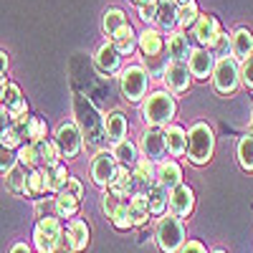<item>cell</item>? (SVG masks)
I'll list each match as a JSON object with an SVG mask.
<instances>
[{
    "instance_id": "cell-28",
    "label": "cell",
    "mask_w": 253,
    "mask_h": 253,
    "mask_svg": "<svg viewBox=\"0 0 253 253\" xmlns=\"http://www.w3.org/2000/svg\"><path fill=\"white\" fill-rule=\"evenodd\" d=\"M112 43L117 46V51H119L122 56H129V53L137 48V33H134V28H132L129 23H124V26L112 36Z\"/></svg>"
},
{
    "instance_id": "cell-44",
    "label": "cell",
    "mask_w": 253,
    "mask_h": 253,
    "mask_svg": "<svg viewBox=\"0 0 253 253\" xmlns=\"http://www.w3.org/2000/svg\"><path fill=\"white\" fill-rule=\"evenodd\" d=\"M20 99H23V96H20V89H18V84H8V89H5V94H3V99H0V104H3V107L10 112L13 107H15V104L20 101Z\"/></svg>"
},
{
    "instance_id": "cell-10",
    "label": "cell",
    "mask_w": 253,
    "mask_h": 253,
    "mask_svg": "<svg viewBox=\"0 0 253 253\" xmlns=\"http://www.w3.org/2000/svg\"><path fill=\"white\" fill-rule=\"evenodd\" d=\"M139 150L147 160H152V162H160L165 160L167 155V144H165V132L160 129V126H150L142 139H139Z\"/></svg>"
},
{
    "instance_id": "cell-38",
    "label": "cell",
    "mask_w": 253,
    "mask_h": 253,
    "mask_svg": "<svg viewBox=\"0 0 253 253\" xmlns=\"http://www.w3.org/2000/svg\"><path fill=\"white\" fill-rule=\"evenodd\" d=\"M18 162L26 167V170H33V167H38V150H36V142H28V144H20L18 147Z\"/></svg>"
},
{
    "instance_id": "cell-16",
    "label": "cell",
    "mask_w": 253,
    "mask_h": 253,
    "mask_svg": "<svg viewBox=\"0 0 253 253\" xmlns=\"http://www.w3.org/2000/svg\"><path fill=\"white\" fill-rule=\"evenodd\" d=\"M132 175H134V193H147V187L157 182V162L139 157L132 167Z\"/></svg>"
},
{
    "instance_id": "cell-35",
    "label": "cell",
    "mask_w": 253,
    "mask_h": 253,
    "mask_svg": "<svg viewBox=\"0 0 253 253\" xmlns=\"http://www.w3.org/2000/svg\"><path fill=\"white\" fill-rule=\"evenodd\" d=\"M198 15H200V8H198L195 0H185V3H180V8H177V26L193 28V23L198 20Z\"/></svg>"
},
{
    "instance_id": "cell-53",
    "label": "cell",
    "mask_w": 253,
    "mask_h": 253,
    "mask_svg": "<svg viewBox=\"0 0 253 253\" xmlns=\"http://www.w3.org/2000/svg\"><path fill=\"white\" fill-rule=\"evenodd\" d=\"M8 84H10L8 76H5V74H0V99H3V94H5V89H8Z\"/></svg>"
},
{
    "instance_id": "cell-18",
    "label": "cell",
    "mask_w": 253,
    "mask_h": 253,
    "mask_svg": "<svg viewBox=\"0 0 253 253\" xmlns=\"http://www.w3.org/2000/svg\"><path fill=\"white\" fill-rule=\"evenodd\" d=\"M104 190H112V193L119 195V198H129V195H134V175H132V167L117 165V172H114L109 187H104Z\"/></svg>"
},
{
    "instance_id": "cell-48",
    "label": "cell",
    "mask_w": 253,
    "mask_h": 253,
    "mask_svg": "<svg viewBox=\"0 0 253 253\" xmlns=\"http://www.w3.org/2000/svg\"><path fill=\"white\" fill-rule=\"evenodd\" d=\"M177 253H208V248L200 241H187V243H182V248Z\"/></svg>"
},
{
    "instance_id": "cell-47",
    "label": "cell",
    "mask_w": 253,
    "mask_h": 253,
    "mask_svg": "<svg viewBox=\"0 0 253 253\" xmlns=\"http://www.w3.org/2000/svg\"><path fill=\"white\" fill-rule=\"evenodd\" d=\"M61 190H66V193H71V195H76L79 200H81V195H84V185L76 180V177H69L66 180V185H63Z\"/></svg>"
},
{
    "instance_id": "cell-4",
    "label": "cell",
    "mask_w": 253,
    "mask_h": 253,
    "mask_svg": "<svg viewBox=\"0 0 253 253\" xmlns=\"http://www.w3.org/2000/svg\"><path fill=\"white\" fill-rule=\"evenodd\" d=\"M155 243H157V248L162 253H177L182 248V243H185L182 218H177L175 213L160 218V223L155 228Z\"/></svg>"
},
{
    "instance_id": "cell-21",
    "label": "cell",
    "mask_w": 253,
    "mask_h": 253,
    "mask_svg": "<svg viewBox=\"0 0 253 253\" xmlns=\"http://www.w3.org/2000/svg\"><path fill=\"white\" fill-rule=\"evenodd\" d=\"M147 203H150V213L152 215H165L167 205H170V190L160 182H152L147 187Z\"/></svg>"
},
{
    "instance_id": "cell-2",
    "label": "cell",
    "mask_w": 253,
    "mask_h": 253,
    "mask_svg": "<svg viewBox=\"0 0 253 253\" xmlns=\"http://www.w3.org/2000/svg\"><path fill=\"white\" fill-rule=\"evenodd\" d=\"M177 101L170 91H152L142 104V119L150 126H167L175 119Z\"/></svg>"
},
{
    "instance_id": "cell-5",
    "label": "cell",
    "mask_w": 253,
    "mask_h": 253,
    "mask_svg": "<svg viewBox=\"0 0 253 253\" xmlns=\"http://www.w3.org/2000/svg\"><path fill=\"white\" fill-rule=\"evenodd\" d=\"M147 86H150V74L139 63H132V66L119 71V89H122L126 101H132V104L142 101L147 94Z\"/></svg>"
},
{
    "instance_id": "cell-1",
    "label": "cell",
    "mask_w": 253,
    "mask_h": 253,
    "mask_svg": "<svg viewBox=\"0 0 253 253\" xmlns=\"http://www.w3.org/2000/svg\"><path fill=\"white\" fill-rule=\"evenodd\" d=\"M74 112H76V124L81 134H86L89 144L101 147L107 142V129H104V119L96 112L94 104L84 96V94H74Z\"/></svg>"
},
{
    "instance_id": "cell-27",
    "label": "cell",
    "mask_w": 253,
    "mask_h": 253,
    "mask_svg": "<svg viewBox=\"0 0 253 253\" xmlns=\"http://www.w3.org/2000/svg\"><path fill=\"white\" fill-rule=\"evenodd\" d=\"M112 155H114L117 165H124V167H134V162L139 160L137 144H134V142H129L126 137H124V139H119V142H114Z\"/></svg>"
},
{
    "instance_id": "cell-49",
    "label": "cell",
    "mask_w": 253,
    "mask_h": 253,
    "mask_svg": "<svg viewBox=\"0 0 253 253\" xmlns=\"http://www.w3.org/2000/svg\"><path fill=\"white\" fill-rule=\"evenodd\" d=\"M56 253H76V248H74V243H71V238H69V233L63 230V236H61V241H58V251Z\"/></svg>"
},
{
    "instance_id": "cell-22",
    "label": "cell",
    "mask_w": 253,
    "mask_h": 253,
    "mask_svg": "<svg viewBox=\"0 0 253 253\" xmlns=\"http://www.w3.org/2000/svg\"><path fill=\"white\" fill-rule=\"evenodd\" d=\"M190 53H193V46H190V41L182 31H172L167 36V56L172 61H185L190 58Z\"/></svg>"
},
{
    "instance_id": "cell-56",
    "label": "cell",
    "mask_w": 253,
    "mask_h": 253,
    "mask_svg": "<svg viewBox=\"0 0 253 253\" xmlns=\"http://www.w3.org/2000/svg\"><path fill=\"white\" fill-rule=\"evenodd\" d=\"M213 253H225V251H213Z\"/></svg>"
},
{
    "instance_id": "cell-19",
    "label": "cell",
    "mask_w": 253,
    "mask_h": 253,
    "mask_svg": "<svg viewBox=\"0 0 253 253\" xmlns=\"http://www.w3.org/2000/svg\"><path fill=\"white\" fill-rule=\"evenodd\" d=\"M165 144H167V152H170L172 157H182L187 152V132L182 129L180 124H167L165 126Z\"/></svg>"
},
{
    "instance_id": "cell-13",
    "label": "cell",
    "mask_w": 253,
    "mask_h": 253,
    "mask_svg": "<svg viewBox=\"0 0 253 253\" xmlns=\"http://www.w3.org/2000/svg\"><path fill=\"white\" fill-rule=\"evenodd\" d=\"M215 61L218 58L213 56V51L193 48V53H190V58H187V69H190V74H193L195 79H208V76H213Z\"/></svg>"
},
{
    "instance_id": "cell-50",
    "label": "cell",
    "mask_w": 253,
    "mask_h": 253,
    "mask_svg": "<svg viewBox=\"0 0 253 253\" xmlns=\"http://www.w3.org/2000/svg\"><path fill=\"white\" fill-rule=\"evenodd\" d=\"M10 124H13V117L8 114V109H5V107H0V137L5 134V129H8Z\"/></svg>"
},
{
    "instance_id": "cell-31",
    "label": "cell",
    "mask_w": 253,
    "mask_h": 253,
    "mask_svg": "<svg viewBox=\"0 0 253 253\" xmlns=\"http://www.w3.org/2000/svg\"><path fill=\"white\" fill-rule=\"evenodd\" d=\"M26 177H28V172H26V167L23 165H13L10 170L5 172V187H8V193H13V195H26Z\"/></svg>"
},
{
    "instance_id": "cell-39",
    "label": "cell",
    "mask_w": 253,
    "mask_h": 253,
    "mask_svg": "<svg viewBox=\"0 0 253 253\" xmlns=\"http://www.w3.org/2000/svg\"><path fill=\"white\" fill-rule=\"evenodd\" d=\"M124 200H129V198H119V195L112 193V190H104V193H101V210H104V215L112 218Z\"/></svg>"
},
{
    "instance_id": "cell-55",
    "label": "cell",
    "mask_w": 253,
    "mask_h": 253,
    "mask_svg": "<svg viewBox=\"0 0 253 253\" xmlns=\"http://www.w3.org/2000/svg\"><path fill=\"white\" fill-rule=\"evenodd\" d=\"M134 3H137V5H142V3H147V0H134Z\"/></svg>"
},
{
    "instance_id": "cell-6",
    "label": "cell",
    "mask_w": 253,
    "mask_h": 253,
    "mask_svg": "<svg viewBox=\"0 0 253 253\" xmlns=\"http://www.w3.org/2000/svg\"><path fill=\"white\" fill-rule=\"evenodd\" d=\"M63 236V228L58 223V215H43L38 218L36 230H33V246L38 248V253H56L58 251V241Z\"/></svg>"
},
{
    "instance_id": "cell-54",
    "label": "cell",
    "mask_w": 253,
    "mask_h": 253,
    "mask_svg": "<svg viewBox=\"0 0 253 253\" xmlns=\"http://www.w3.org/2000/svg\"><path fill=\"white\" fill-rule=\"evenodd\" d=\"M46 208H48L46 203H38V205H36V215H38V218H43V213H46Z\"/></svg>"
},
{
    "instance_id": "cell-41",
    "label": "cell",
    "mask_w": 253,
    "mask_h": 253,
    "mask_svg": "<svg viewBox=\"0 0 253 253\" xmlns=\"http://www.w3.org/2000/svg\"><path fill=\"white\" fill-rule=\"evenodd\" d=\"M210 51H213L215 58H228L230 53H233V46H230V38L228 33H218V38L213 41V46H210Z\"/></svg>"
},
{
    "instance_id": "cell-7",
    "label": "cell",
    "mask_w": 253,
    "mask_h": 253,
    "mask_svg": "<svg viewBox=\"0 0 253 253\" xmlns=\"http://www.w3.org/2000/svg\"><path fill=\"white\" fill-rule=\"evenodd\" d=\"M241 84V61L236 56L218 58L213 69V86L218 94H233Z\"/></svg>"
},
{
    "instance_id": "cell-34",
    "label": "cell",
    "mask_w": 253,
    "mask_h": 253,
    "mask_svg": "<svg viewBox=\"0 0 253 253\" xmlns=\"http://www.w3.org/2000/svg\"><path fill=\"white\" fill-rule=\"evenodd\" d=\"M236 157H238V165L243 167L246 172H253V134H243L238 139Z\"/></svg>"
},
{
    "instance_id": "cell-46",
    "label": "cell",
    "mask_w": 253,
    "mask_h": 253,
    "mask_svg": "<svg viewBox=\"0 0 253 253\" xmlns=\"http://www.w3.org/2000/svg\"><path fill=\"white\" fill-rule=\"evenodd\" d=\"M241 81L246 84L248 89H253V53L241 61Z\"/></svg>"
},
{
    "instance_id": "cell-45",
    "label": "cell",
    "mask_w": 253,
    "mask_h": 253,
    "mask_svg": "<svg viewBox=\"0 0 253 253\" xmlns=\"http://www.w3.org/2000/svg\"><path fill=\"white\" fill-rule=\"evenodd\" d=\"M13 165H18V155L13 150H8V147L0 144V172H8Z\"/></svg>"
},
{
    "instance_id": "cell-26",
    "label": "cell",
    "mask_w": 253,
    "mask_h": 253,
    "mask_svg": "<svg viewBox=\"0 0 253 253\" xmlns=\"http://www.w3.org/2000/svg\"><path fill=\"white\" fill-rule=\"evenodd\" d=\"M104 129H107V139L119 142V139L126 137V132H129V122H126V117L122 112H112L104 119Z\"/></svg>"
},
{
    "instance_id": "cell-9",
    "label": "cell",
    "mask_w": 253,
    "mask_h": 253,
    "mask_svg": "<svg viewBox=\"0 0 253 253\" xmlns=\"http://www.w3.org/2000/svg\"><path fill=\"white\" fill-rule=\"evenodd\" d=\"M190 79H193V74H190V69L185 66L182 61H170L162 71V81L165 86L170 89L172 94H182L190 89Z\"/></svg>"
},
{
    "instance_id": "cell-33",
    "label": "cell",
    "mask_w": 253,
    "mask_h": 253,
    "mask_svg": "<svg viewBox=\"0 0 253 253\" xmlns=\"http://www.w3.org/2000/svg\"><path fill=\"white\" fill-rule=\"evenodd\" d=\"M124 23H129V20H126V15H124V10H119V8H107V10H104V18H101L104 36L112 38Z\"/></svg>"
},
{
    "instance_id": "cell-15",
    "label": "cell",
    "mask_w": 253,
    "mask_h": 253,
    "mask_svg": "<svg viewBox=\"0 0 253 253\" xmlns=\"http://www.w3.org/2000/svg\"><path fill=\"white\" fill-rule=\"evenodd\" d=\"M94 63H96V69L101 74H117L122 69V53L117 51V46L112 43V41H107V43H101L96 48Z\"/></svg>"
},
{
    "instance_id": "cell-40",
    "label": "cell",
    "mask_w": 253,
    "mask_h": 253,
    "mask_svg": "<svg viewBox=\"0 0 253 253\" xmlns=\"http://www.w3.org/2000/svg\"><path fill=\"white\" fill-rule=\"evenodd\" d=\"M112 220V225L117 228V230H129V228H134V223H132V215H129V208H126V200L119 205V210L109 218Z\"/></svg>"
},
{
    "instance_id": "cell-25",
    "label": "cell",
    "mask_w": 253,
    "mask_h": 253,
    "mask_svg": "<svg viewBox=\"0 0 253 253\" xmlns=\"http://www.w3.org/2000/svg\"><path fill=\"white\" fill-rule=\"evenodd\" d=\"M126 208H129V215L134 225H144L147 218H150V203H147V193H134L126 200Z\"/></svg>"
},
{
    "instance_id": "cell-14",
    "label": "cell",
    "mask_w": 253,
    "mask_h": 253,
    "mask_svg": "<svg viewBox=\"0 0 253 253\" xmlns=\"http://www.w3.org/2000/svg\"><path fill=\"white\" fill-rule=\"evenodd\" d=\"M218 33H220V23H218V18L210 15V13L198 15V20L193 23V36H195V41L200 46H213Z\"/></svg>"
},
{
    "instance_id": "cell-29",
    "label": "cell",
    "mask_w": 253,
    "mask_h": 253,
    "mask_svg": "<svg viewBox=\"0 0 253 253\" xmlns=\"http://www.w3.org/2000/svg\"><path fill=\"white\" fill-rule=\"evenodd\" d=\"M230 46H233V56L238 61H243L246 56L253 53V33L248 28H238L233 36H230Z\"/></svg>"
},
{
    "instance_id": "cell-36",
    "label": "cell",
    "mask_w": 253,
    "mask_h": 253,
    "mask_svg": "<svg viewBox=\"0 0 253 253\" xmlns=\"http://www.w3.org/2000/svg\"><path fill=\"white\" fill-rule=\"evenodd\" d=\"M36 150H38V160L43 162V165H53V162L61 160L58 147H56L53 139H38V142H36Z\"/></svg>"
},
{
    "instance_id": "cell-51",
    "label": "cell",
    "mask_w": 253,
    "mask_h": 253,
    "mask_svg": "<svg viewBox=\"0 0 253 253\" xmlns=\"http://www.w3.org/2000/svg\"><path fill=\"white\" fill-rule=\"evenodd\" d=\"M5 71H8V53L0 51V74H5Z\"/></svg>"
},
{
    "instance_id": "cell-57",
    "label": "cell",
    "mask_w": 253,
    "mask_h": 253,
    "mask_svg": "<svg viewBox=\"0 0 253 253\" xmlns=\"http://www.w3.org/2000/svg\"><path fill=\"white\" fill-rule=\"evenodd\" d=\"M175 3H185V0H175Z\"/></svg>"
},
{
    "instance_id": "cell-3",
    "label": "cell",
    "mask_w": 253,
    "mask_h": 253,
    "mask_svg": "<svg viewBox=\"0 0 253 253\" xmlns=\"http://www.w3.org/2000/svg\"><path fill=\"white\" fill-rule=\"evenodd\" d=\"M215 152V134L205 122H195L187 132V157L193 165H208Z\"/></svg>"
},
{
    "instance_id": "cell-30",
    "label": "cell",
    "mask_w": 253,
    "mask_h": 253,
    "mask_svg": "<svg viewBox=\"0 0 253 253\" xmlns=\"http://www.w3.org/2000/svg\"><path fill=\"white\" fill-rule=\"evenodd\" d=\"M177 8L180 3H175V0H157V26L165 31L177 26Z\"/></svg>"
},
{
    "instance_id": "cell-23",
    "label": "cell",
    "mask_w": 253,
    "mask_h": 253,
    "mask_svg": "<svg viewBox=\"0 0 253 253\" xmlns=\"http://www.w3.org/2000/svg\"><path fill=\"white\" fill-rule=\"evenodd\" d=\"M43 177H46V190H48V193H58V190L66 185V180H69L71 175H69V170H66V165L58 160V162H53V165H46Z\"/></svg>"
},
{
    "instance_id": "cell-52",
    "label": "cell",
    "mask_w": 253,
    "mask_h": 253,
    "mask_svg": "<svg viewBox=\"0 0 253 253\" xmlns=\"http://www.w3.org/2000/svg\"><path fill=\"white\" fill-rule=\"evenodd\" d=\"M10 253H31V248H28L26 243H15V246L10 248Z\"/></svg>"
},
{
    "instance_id": "cell-12",
    "label": "cell",
    "mask_w": 253,
    "mask_h": 253,
    "mask_svg": "<svg viewBox=\"0 0 253 253\" xmlns=\"http://www.w3.org/2000/svg\"><path fill=\"white\" fill-rule=\"evenodd\" d=\"M195 208V193L193 187L180 182L170 190V210L177 215V218H190V213H193Z\"/></svg>"
},
{
    "instance_id": "cell-20",
    "label": "cell",
    "mask_w": 253,
    "mask_h": 253,
    "mask_svg": "<svg viewBox=\"0 0 253 253\" xmlns=\"http://www.w3.org/2000/svg\"><path fill=\"white\" fill-rule=\"evenodd\" d=\"M157 182L165 185L167 190H172L175 185L182 182V167L175 160H160L157 162Z\"/></svg>"
},
{
    "instance_id": "cell-17",
    "label": "cell",
    "mask_w": 253,
    "mask_h": 253,
    "mask_svg": "<svg viewBox=\"0 0 253 253\" xmlns=\"http://www.w3.org/2000/svg\"><path fill=\"white\" fill-rule=\"evenodd\" d=\"M137 48L142 51L144 58L162 56V51H165V36H162L157 28H144V31L137 36Z\"/></svg>"
},
{
    "instance_id": "cell-42",
    "label": "cell",
    "mask_w": 253,
    "mask_h": 253,
    "mask_svg": "<svg viewBox=\"0 0 253 253\" xmlns=\"http://www.w3.org/2000/svg\"><path fill=\"white\" fill-rule=\"evenodd\" d=\"M139 18L144 20V26L157 23V0H147L139 5Z\"/></svg>"
},
{
    "instance_id": "cell-8",
    "label": "cell",
    "mask_w": 253,
    "mask_h": 253,
    "mask_svg": "<svg viewBox=\"0 0 253 253\" xmlns=\"http://www.w3.org/2000/svg\"><path fill=\"white\" fill-rule=\"evenodd\" d=\"M53 142L58 147V155L66 157V160H76L81 147H84V137H81V129L76 122H61L56 126V134H53Z\"/></svg>"
},
{
    "instance_id": "cell-37",
    "label": "cell",
    "mask_w": 253,
    "mask_h": 253,
    "mask_svg": "<svg viewBox=\"0 0 253 253\" xmlns=\"http://www.w3.org/2000/svg\"><path fill=\"white\" fill-rule=\"evenodd\" d=\"M46 193V177H43V170H38V167H33V170L28 172L26 177V195H43Z\"/></svg>"
},
{
    "instance_id": "cell-32",
    "label": "cell",
    "mask_w": 253,
    "mask_h": 253,
    "mask_svg": "<svg viewBox=\"0 0 253 253\" xmlns=\"http://www.w3.org/2000/svg\"><path fill=\"white\" fill-rule=\"evenodd\" d=\"M66 233H69V238H71V243H74L76 251H84V248L89 246V225H86V220H81V218L69 220Z\"/></svg>"
},
{
    "instance_id": "cell-11",
    "label": "cell",
    "mask_w": 253,
    "mask_h": 253,
    "mask_svg": "<svg viewBox=\"0 0 253 253\" xmlns=\"http://www.w3.org/2000/svg\"><path fill=\"white\" fill-rule=\"evenodd\" d=\"M117 172V160L112 152H99L94 160H91V180L96 187H109L112 177Z\"/></svg>"
},
{
    "instance_id": "cell-43",
    "label": "cell",
    "mask_w": 253,
    "mask_h": 253,
    "mask_svg": "<svg viewBox=\"0 0 253 253\" xmlns=\"http://www.w3.org/2000/svg\"><path fill=\"white\" fill-rule=\"evenodd\" d=\"M0 144H3V147H8V150H18V147L23 144V137L18 134V129H15V124H10L8 129H5V134L0 137Z\"/></svg>"
},
{
    "instance_id": "cell-24",
    "label": "cell",
    "mask_w": 253,
    "mask_h": 253,
    "mask_svg": "<svg viewBox=\"0 0 253 253\" xmlns=\"http://www.w3.org/2000/svg\"><path fill=\"white\" fill-rule=\"evenodd\" d=\"M79 205H81V200L76 195L66 193V190H58L56 198H53V210H56L58 218H74L79 213Z\"/></svg>"
}]
</instances>
